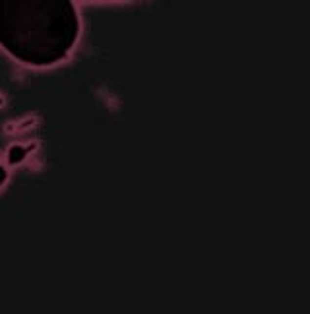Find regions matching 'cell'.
Here are the masks:
<instances>
[{
    "mask_svg": "<svg viewBox=\"0 0 310 314\" xmlns=\"http://www.w3.org/2000/svg\"><path fill=\"white\" fill-rule=\"evenodd\" d=\"M80 20L70 0H0V45L31 66H51L74 47Z\"/></svg>",
    "mask_w": 310,
    "mask_h": 314,
    "instance_id": "cell-1",
    "label": "cell"
},
{
    "mask_svg": "<svg viewBox=\"0 0 310 314\" xmlns=\"http://www.w3.org/2000/svg\"><path fill=\"white\" fill-rule=\"evenodd\" d=\"M23 157H25V150H23L22 146H12V148L8 150V161H10L12 165L22 163V161H23Z\"/></svg>",
    "mask_w": 310,
    "mask_h": 314,
    "instance_id": "cell-2",
    "label": "cell"
},
{
    "mask_svg": "<svg viewBox=\"0 0 310 314\" xmlns=\"http://www.w3.org/2000/svg\"><path fill=\"white\" fill-rule=\"evenodd\" d=\"M4 180H6V171H4V167H0V186L4 184Z\"/></svg>",
    "mask_w": 310,
    "mask_h": 314,
    "instance_id": "cell-3",
    "label": "cell"
},
{
    "mask_svg": "<svg viewBox=\"0 0 310 314\" xmlns=\"http://www.w3.org/2000/svg\"><path fill=\"white\" fill-rule=\"evenodd\" d=\"M0 105H2V99H0Z\"/></svg>",
    "mask_w": 310,
    "mask_h": 314,
    "instance_id": "cell-4",
    "label": "cell"
}]
</instances>
